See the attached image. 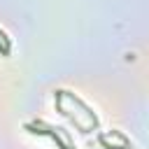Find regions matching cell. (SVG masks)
I'll use <instances>...</instances> for the list:
<instances>
[{
    "label": "cell",
    "mask_w": 149,
    "mask_h": 149,
    "mask_svg": "<svg viewBox=\"0 0 149 149\" xmlns=\"http://www.w3.org/2000/svg\"><path fill=\"white\" fill-rule=\"evenodd\" d=\"M0 54H2V56H7V54H9V49L2 44V40H0Z\"/></svg>",
    "instance_id": "cell-4"
},
{
    "label": "cell",
    "mask_w": 149,
    "mask_h": 149,
    "mask_svg": "<svg viewBox=\"0 0 149 149\" xmlns=\"http://www.w3.org/2000/svg\"><path fill=\"white\" fill-rule=\"evenodd\" d=\"M98 142H100L105 149H133V147H128V144H112L105 133H98Z\"/></svg>",
    "instance_id": "cell-3"
},
{
    "label": "cell",
    "mask_w": 149,
    "mask_h": 149,
    "mask_svg": "<svg viewBox=\"0 0 149 149\" xmlns=\"http://www.w3.org/2000/svg\"><path fill=\"white\" fill-rule=\"evenodd\" d=\"M63 95H70V98H72V100H74V102H77V105H79V107H81V109H84V112L88 114V119L93 121V128H98V126H100V121H98V114L93 112V107H88V105H86V102H84L81 98H77V95H74L72 91H65V88H63Z\"/></svg>",
    "instance_id": "cell-2"
},
{
    "label": "cell",
    "mask_w": 149,
    "mask_h": 149,
    "mask_svg": "<svg viewBox=\"0 0 149 149\" xmlns=\"http://www.w3.org/2000/svg\"><path fill=\"white\" fill-rule=\"evenodd\" d=\"M28 133H33V135H47V137H51L56 144H58V149H72L61 135H58V128H49L44 121H35V123H26L23 126Z\"/></svg>",
    "instance_id": "cell-1"
}]
</instances>
